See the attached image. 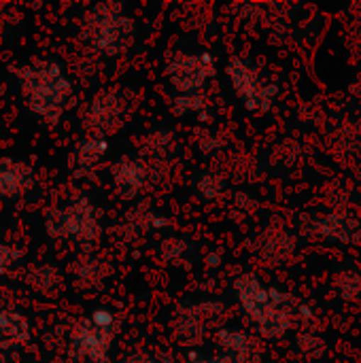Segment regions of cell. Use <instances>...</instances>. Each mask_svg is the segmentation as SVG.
Returning a JSON list of instances; mask_svg holds the SVG:
<instances>
[{
	"mask_svg": "<svg viewBox=\"0 0 361 363\" xmlns=\"http://www.w3.org/2000/svg\"><path fill=\"white\" fill-rule=\"evenodd\" d=\"M21 91H23L26 106H30V111H34L36 115L49 121H55L64 113L72 87L57 64L43 62L23 72Z\"/></svg>",
	"mask_w": 361,
	"mask_h": 363,
	"instance_id": "2",
	"label": "cell"
},
{
	"mask_svg": "<svg viewBox=\"0 0 361 363\" xmlns=\"http://www.w3.org/2000/svg\"><path fill=\"white\" fill-rule=\"evenodd\" d=\"M211 363H223V362H211Z\"/></svg>",
	"mask_w": 361,
	"mask_h": 363,
	"instance_id": "18",
	"label": "cell"
},
{
	"mask_svg": "<svg viewBox=\"0 0 361 363\" xmlns=\"http://www.w3.org/2000/svg\"><path fill=\"white\" fill-rule=\"evenodd\" d=\"M234 287L243 308L260 325L264 336L279 338L289 330L291 325L289 306H287L289 296L264 287L262 281L255 279L253 274H243L240 279H236Z\"/></svg>",
	"mask_w": 361,
	"mask_h": 363,
	"instance_id": "1",
	"label": "cell"
},
{
	"mask_svg": "<svg viewBox=\"0 0 361 363\" xmlns=\"http://www.w3.org/2000/svg\"><path fill=\"white\" fill-rule=\"evenodd\" d=\"M111 334L113 332L98 330L87 319L77 328L72 336V353L77 357H83L94 363H104L109 355V347H111Z\"/></svg>",
	"mask_w": 361,
	"mask_h": 363,
	"instance_id": "5",
	"label": "cell"
},
{
	"mask_svg": "<svg viewBox=\"0 0 361 363\" xmlns=\"http://www.w3.org/2000/svg\"><path fill=\"white\" fill-rule=\"evenodd\" d=\"M130 34V21L121 17H109L98 28V45L109 53H117L123 49V38Z\"/></svg>",
	"mask_w": 361,
	"mask_h": 363,
	"instance_id": "7",
	"label": "cell"
},
{
	"mask_svg": "<svg viewBox=\"0 0 361 363\" xmlns=\"http://www.w3.org/2000/svg\"><path fill=\"white\" fill-rule=\"evenodd\" d=\"M217 338H219V345H221V347H226L228 351H236V353L245 351V347H247V342H249V338H247L245 334L234 332V330H223V332H219Z\"/></svg>",
	"mask_w": 361,
	"mask_h": 363,
	"instance_id": "12",
	"label": "cell"
},
{
	"mask_svg": "<svg viewBox=\"0 0 361 363\" xmlns=\"http://www.w3.org/2000/svg\"><path fill=\"white\" fill-rule=\"evenodd\" d=\"M30 338V330L23 317L11 311H0V345H19Z\"/></svg>",
	"mask_w": 361,
	"mask_h": 363,
	"instance_id": "9",
	"label": "cell"
},
{
	"mask_svg": "<svg viewBox=\"0 0 361 363\" xmlns=\"http://www.w3.org/2000/svg\"><path fill=\"white\" fill-rule=\"evenodd\" d=\"M113 177H115V183L119 185V189H132V194L138 191L143 185V168L130 160L119 162L113 168Z\"/></svg>",
	"mask_w": 361,
	"mask_h": 363,
	"instance_id": "10",
	"label": "cell"
},
{
	"mask_svg": "<svg viewBox=\"0 0 361 363\" xmlns=\"http://www.w3.org/2000/svg\"><path fill=\"white\" fill-rule=\"evenodd\" d=\"M89 228H96L94 217H89V208L85 204L66 208L60 215V234H72V236H85Z\"/></svg>",
	"mask_w": 361,
	"mask_h": 363,
	"instance_id": "8",
	"label": "cell"
},
{
	"mask_svg": "<svg viewBox=\"0 0 361 363\" xmlns=\"http://www.w3.org/2000/svg\"><path fill=\"white\" fill-rule=\"evenodd\" d=\"M181 249H183V245H181L179 240H172V242H166V245H164V253H166L168 257H174Z\"/></svg>",
	"mask_w": 361,
	"mask_h": 363,
	"instance_id": "16",
	"label": "cell"
},
{
	"mask_svg": "<svg viewBox=\"0 0 361 363\" xmlns=\"http://www.w3.org/2000/svg\"><path fill=\"white\" fill-rule=\"evenodd\" d=\"M32 187V170L21 162H0V198H17Z\"/></svg>",
	"mask_w": 361,
	"mask_h": 363,
	"instance_id": "6",
	"label": "cell"
},
{
	"mask_svg": "<svg viewBox=\"0 0 361 363\" xmlns=\"http://www.w3.org/2000/svg\"><path fill=\"white\" fill-rule=\"evenodd\" d=\"M106 149H109V143L104 138H96L94 136V138H87V140L81 143L77 155H79V162L83 166H91V164H96L106 153Z\"/></svg>",
	"mask_w": 361,
	"mask_h": 363,
	"instance_id": "11",
	"label": "cell"
},
{
	"mask_svg": "<svg viewBox=\"0 0 361 363\" xmlns=\"http://www.w3.org/2000/svg\"><path fill=\"white\" fill-rule=\"evenodd\" d=\"M89 321L91 325H96L98 330H104V332H113L115 328V315L106 308H98L89 315Z\"/></svg>",
	"mask_w": 361,
	"mask_h": 363,
	"instance_id": "14",
	"label": "cell"
},
{
	"mask_svg": "<svg viewBox=\"0 0 361 363\" xmlns=\"http://www.w3.org/2000/svg\"><path fill=\"white\" fill-rule=\"evenodd\" d=\"M206 264H209L211 268H217V266L221 264V257H219L217 253H211V255L206 257Z\"/></svg>",
	"mask_w": 361,
	"mask_h": 363,
	"instance_id": "17",
	"label": "cell"
},
{
	"mask_svg": "<svg viewBox=\"0 0 361 363\" xmlns=\"http://www.w3.org/2000/svg\"><path fill=\"white\" fill-rule=\"evenodd\" d=\"M213 72H215L213 57L209 53L179 57L168 68V74L172 79V85L177 89L185 91V94H194V89H198Z\"/></svg>",
	"mask_w": 361,
	"mask_h": 363,
	"instance_id": "4",
	"label": "cell"
},
{
	"mask_svg": "<svg viewBox=\"0 0 361 363\" xmlns=\"http://www.w3.org/2000/svg\"><path fill=\"white\" fill-rule=\"evenodd\" d=\"M19 262V253L11 247L0 245V274H9Z\"/></svg>",
	"mask_w": 361,
	"mask_h": 363,
	"instance_id": "15",
	"label": "cell"
},
{
	"mask_svg": "<svg viewBox=\"0 0 361 363\" xmlns=\"http://www.w3.org/2000/svg\"><path fill=\"white\" fill-rule=\"evenodd\" d=\"M228 74L234 83V89L240 98H245V104L251 111H266L272 102V96L277 94L274 85L260 83L255 70L247 66L240 57H232L228 64Z\"/></svg>",
	"mask_w": 361,
	"mask_h": 363,
	"instance_id": "3",
	"label": "cell"
},
{
	"mask_svg": "<svg viewBox=\"0 0 361 363\" xmlns=\"http://www.w3.org/2000/svg\"><path fill=\"white\" fill-rule=\"evenodd\" d=\"M202 106H204V100L198 98V96H194V94H183V96H179L177 102H174V111H177L179 115L200 111Z\"/></svg>",
	"mask_w": 361,
	"mask_h": 363,
	"instance_id": "13",
	"label": "cell"
}]
</instances>
